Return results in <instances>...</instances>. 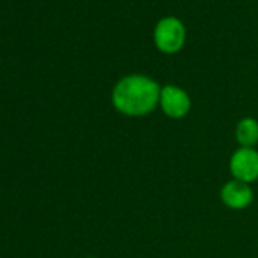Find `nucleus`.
<instances>
[{
	"label": "nucleus",
	"instance_id": "1",
	"mask_svg": "<svg viewBox=\"0 0 258 258\" xmlns=\"http://www.w3.org/2000/svg\"><path fill=\"white\" fill-rule=\"evenodd\" d=\"M160 84L142 73L120 78L111 90L112 108L124 117H146L160 105Z\"/></svg>",
	"mask_w": 258,
	"mask_h": 258
},
{
	"label": "nucleus",
	"instance_id": "2",
	"mask_svg": "<svg viewBox=\"0 0 258 258\" xmlns=\"http://www.w3.org/2000/svg\"><path fill=\"white\" fill-rule=\"evenodd\" d=\"M187 41V29L181 19L166 16L160 19L154 28V44L164 55L179 53Z\"/></svg>",
	"mask_w": 258,
	"mask_h": 258
},
{
	"label": "nucleus",
	"instance_id": "3",
	"mask_svg": "<svg viewBox=\"0 0 258 258\" xmlns=\"http://www.w3.org/2000/svg\"><path fill=\"white\" fill-rule=\"evenodd\" d=\"M228 167L232 179L244 184L258 181V151L255 148H238L232 152Z\"/></svg>",
	"mask_w": 258,
	"mask_h": 258
},
{
	"label": "nucleus",
	"instance_id": "4",
	"mask_svg": "<svg viewBox=\"0 0 258 258\" xmlns=\"http://www.w3.org/2000/svg\"><path fill=\"white\" fill-rule=\"evenodd\" d=\"M158 106L166 117L179 120L188 115V112L191 111V99L184 88L167 84L161 87Z\"/></svg>",
	"mask_w": 258,
	"mask_h": 258
},
{
	"label": "nucleus",
	"instance_id": "5",
	"mask_svg": "<svg viewBox=\"0 0 258 258\" xmlns=\"http://www.w3.org/2000/svg\"><path fill=\"white\" fill-rule=\"evenodd\" d=\"M220 201L222 204L234 211H241L247 208L253 202V190L250 184H244L237 179H231L225 182L220 188Z\"/></svg>",
	"mask_w": 258,
	"mask_h": 258
},
{
	"label": "nucleus",
	"instance_id": "6",
	"mask_svg": "<svg viewBox=\"0 0 258 258\" xmlns=\"http://www.w3.org/2000/svg\"><path fill=\"white\" fill-rule=\"evenodd\" d=\"M235 142L240 148H255L258 145V120L253 117H243L235 124Z\"/></svg>",
	"mask_w": 258,
	"mask_h": 258
},
{
	"label": "nucleus",
	"instance_id": "7",
	"mask_svg": "<svg viewBox=\"0 0 258 258\" xmlns=\"http://www.w3.org/2000/svg\"><path fill=\"white\" fill-rule=\"evenodd\" d=\"M87 258H96V256H87Z\"/></svg>",
	"mask_w": 258,
	"mask_h": 258
}]
</instances>
